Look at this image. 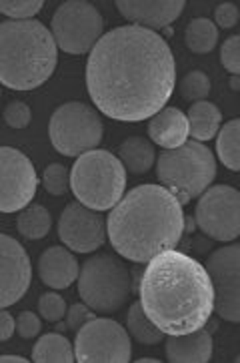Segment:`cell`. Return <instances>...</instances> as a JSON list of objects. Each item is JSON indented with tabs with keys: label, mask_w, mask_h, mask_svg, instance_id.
<instances>
[{
	"label": "cell",
	"mask_w": 240,
	"mask_h": 363,
	"mask_svg": "<svg viewBox=\"0 0 240 363\" xmlns=\"http://www.w3.org/2000/svg\"><path fill=\"white\" fill-rule=\"evenodd\" d=\"M176 86L168 43L142 26H118L98 38L86 62V89L106 117L138 123L164 108Z\"/></svg>",
	"instance_id": "1"
},
{
	"label": "cell",
	"mask_w": 240,
	"mask_h": 363,
	"mask_svg": "<svg viewBox=\"0 0 240 363\" xmlns=\"http://www.w3.org/2000/svg\"><path fill=\"white\" fill-rule=\"evenodd\" d=\"M138 303L164 335H184L210 321L215 291L200 261L166 249L150 259L142 273Z\"/></svg>",
	"instance_id": "2"
},
{
	"label": "cell",
	"mask_w": 240,
	"mask_h": 363,
	"mask_svg": "<svg viewBox=\"0 0 240 363\" xmlns=\"http://www.w3.org/2000/svg\"><path fill=\"white\" fill-rule=\"evenodd\" d=\"M183 233V205L162 185L130 189L106 219L110 245L135 263H149L162 251L176 247Z\"/></svg>",
	"instance_id": "3"
},
{
	"label": "cell",
	"mask_w": 240,
	"mask_h": 363,
	"mask_svg": "<svg viewBox=\"0 0 240 363\" xmlns=\"http://www.w3.org/2000/svg\"><path fill=\"white\" fill-rule=\"evenodd\" d=\"M58 47L38 21L0 23V84L12 91H33L57 69Z\"/></svg>",
	"instance_id": "4"
},
{
	"label": "cell",
	"mask_w": 240,
	"mask_h": 363,
	"mask_svg": "<svg viewBox=\"0 0 240 363\" xmlns=\"http://www.w3.org/2000/svg\"><path fill=\"white\" fill-rule=\"evenodd\" d=\"M74 197L92 211L113 209L126 189V169L110 151L92 149L76 157L70 171Z\"/></svg>",
	"instance_id": "5"
},
{
	"label": "cell",
	"mask_w": 240,
	"mask_h": 363,
	"mask_svg": "<svg viewBox=\"0 0 240 363\" xmlns=\"http://www.w3.org/2000/svg\"><path fill=\"white\" fill-rule=\"evenodd\" d=\"M156 175L181 205L196 199L217 177V159L202 143L186 141L176 149L160 152Z\"/></svg>",
	"instance_id": "6"
},
{
	"label": "cell",
	"mask_w": 240,
	"mask_h": 363,
	"mask_svg": "<svg viewBox=\"0 0 240 363\" xmlns=\"http://www.w3.org/2000/svg\"><path fill=\"white\" fill-rule=\"evenodd\" d=\"M76 281L84 305L98 313L118 311L128 301L132 289L128 269L110 255H96L84 261Z\"/></svg>",
	"instance_id": "7"
},
{
	"label": "cell",
	"mask_w": 240,
	"mask_h": 363,
	"mask_svg": "<svg viewBox=\"0 0 240 363\" xmlns=\"http://www.w3.org/2000/svg\"><path fill=\"white\" fill-rule=\"evenodd\" d=\"M103 121L92 106L72 101L60 105L50 117V143L64 157H80L103 141Z\"/></svg>",
	"instance_id": "8"
},
{
	"label": "cell",
	"mask_w": 240,
	"mask_h": 363,
	"mask_svg": "<svg viewBox=\"0 0 240 363\" xmlns=\"http://www.w3.org/2000/svg\"><path fill=\"white\" fill-rule=\"evenodd\" d=\"M50 28L60 50L69 55H86L103 36L104 21L91 2L69 0L57 9Z\"/></svg>",
	"instance_id": "9"
},
{
	"label": "cell",
	"mask_w": 240,
	"mask_h": 363,
	"mask_svg": "<svg viewBox=\"0 0 240 363\" xmlns=\"http://www.w3.org/2000/svg\"><path fill=\"white\" fill-rule=\"evenodd\" d=\"M132 347L128 331L106 317H92L74 337V362L79 363H126Z\"/></svg>",
	"instance_id": "10"
},
{
	"label": "cell",
	"mask_w": 240,
	"mask_h": 363,
	"mask_svg": "<svg viewBox=\"0 0 240 363\" xmlns=\"http://www.w3.org/2000/svg\"><path fill=\"white\" fill-rule=\"evenodd\" d=\"M198 229L215 241H234L240 235V193L230 185L206 189L195 211Z\"/></svg>",
	"instance_id": "11"
},
{
	"label": "cell",
	"mask_w": 240,
	"mask_h": 363,
	"mask_svg": "<svg viewBox=\"0 0 240 363\" xmlns=\"http://www.w3.org/2000/svg\"><path fill=\"white\" fill-rule=\"evenodd\" d=\"M215 291L212 311L220 319L239 323L240 321V245L217 249L205 265Z\"/></svg>",
	"instance_id": "12"
},
{
	"label": "cell",
	"mask_w": 240,
	"mask_h": 363,
	"mask_svg": "<svg viewBox=\"0 0 240 363\" xmlns=\"http://www.w3.org/2000/svg\"><path fill=\"white\" fill-rule=\"evenodd\" d=\"M38 189L33 161L14 147H0V213L23 211Z\"/></svg>",
	"instance_id": "13"
},
{
	"label": "cell",
	"mask_w": 240,
	"mask_h": 363,
	"mask_svg": "<svg viewBox=\"0 0 240 363\" xmlns=\"http://www.w3.org/2000/svg\"><path fill=\"white\" fill-rule=\"evenodd\" d=\"M58 237L76 253H92L106 241L103 217L82 203H70L58 219Z\"/></svg>",
	"instance_id": "14"
},
{
	"label": "cell",
	"mask_w": 240,
	"mask_h": 363,
	"mask_svg": "<svg viewBox=\"0 0 240 363\" xmlns=\"http://www.w3.org/2000/svg\"><path fill=\"white\" fill-rule=\"evenodd\" d=\"M33 267L24 247L0 233V309L21 301L30 287Z\"/></svg>",
	"instance_id": "15"
},
{
	"label": "cell",
	"mask_w": 240,
	"mask_h": 363,
	"mask_svg": "<svg viewBox=\"0 0 240 363\" xmlns=\"http://www.w3.org/2000/svg\"><path fill=\"white\" fill-rule=\"evenodd\" d=\"M184 6V0H116V9L128 23L149 30L166 28L183 14Z\"/></svg>",
	"instance_id": "16"
},
{
	"label": "cell",
	"mask_w": 240,
	"mask_h": 363,
	"mask_svg": "<svg viewBox=\"0 0 240 363\" xmlns=\"http://www.w3.org/2000/svg\"><path fill=\"white\" fill-rule=\"evenodd\" d=\"M79 261L64 247H48L38 259L40 281L52 289H67L79 277Z\"/></svg>",
	"instance_id": "17"
},
{
	"label": "cell",
	"mask_w": 240,
	"mask_h": 363,
	"mask_svg": "<svg viewBox=\"0 0 240 363\" xmlns=\"http://www.w3.org/2000/svg\"><path fill=\"white\" fill-rule=\"evenodd\" d=\"M149 137L162 149H176L188 141V118L183 111L166 106L150 117Z\"/></svg>",
	"instance_id": "18"
},
{
	"label": "cell",
	"mask_w": 240,
	"mask_h": 363,
	"mask_svg": "<svg viewBox=\"0 0 240 363\" xmlns=\"http://www.w3.org/2000/svg\"><path fill=\"white\" fill-rule=\"evenodd\" d=\"M212 357V335L196 329L184 335H171L166 340V359L172 363H206Z\"/></svg>",
	"instance_id": "19"
},
{
	"label": "cell",
	"mask_w": 240,
	"mask_h": 363,
	"mask_svg": "<svg viewBox=\"0 0 240 363\" xmlns=\"http://www.w3.org/2000/svg\"><path fill=\"white\" fill-rule=\"evenodd\" d=\"M186 118H188V135H193V139L198 143L215 139L222 123V115L218 106L208 101L193 103L186 113Z\"/></svg>",
	"instance_id": "20"
},
{
	"label": "cell",
	"mask_w": 240,
	"mask_h": 363,
	"mask_svg": "<svg viewBox=\"0 0 240 363\" xmlns=\"http://www.w3.org/2000/svg\"><path fill=\"white\" fill-rule=\"evenodd\" d=\"M120 163L128 173L132 175H144L149 173L150 167L154 164V147L144 137H130L126 139L120 149Z\"/></svg>",
	"instance_id": "21"
},
{
	"label": "cell",
	"mask_w": 240,
	"mask_h": 363,
	"mask_svg": "<svg viewBox=\"0 0 240 363\" xmlns=\"http://www.w3.org/2000/svg\"><path fill=\"white\" fill-rule=\"evenodd\" d=\"M33 362L36 363H72L74 350L62 333H46L33 350Z\"/></svg>",
	"instance_id": "22"
},
{
	"label": "cell",
	"mask_w": 240,
	"mask_h": 363,
	"mask_svg": "<svg viewBox=\"0 0 240 363\" xmlns=\"http://www.w3.org/2000/svg\"><path fill=\"white\" fill-rule=\"evenodd\" d=\"M126 328H128V333L142 345H156L164 341V333L144 315L138 301L130 305V311L126 315Z\"/></svg>",
	"instance_id": "23"
},
{
	"label": "cell",
	"mask_w": 240,
	"mask_h": 363,
	"mask_svg": "<svg viewBox=\"0 0 240 363\" xmlns=\"http://www.w3.org/2000/svg\"><path fill=\"white\" fill-rule=\"evenodd\" d=\"M184 38H186V47L190 48L193 52L206 55V52H210L212 48L217 47V24L208 21V18H195L186 26Z\"/></svg>",
	"instance_id": "24"
},
{
	"label": "cell",
	"mask_w": 240,
	"mask_h": 363,
	"mask_svg": "<svg viewBox=\"0 0 240 363\" xmlns=\"http://www.w3.org/2000/svg\"><path fill=\"white\" fill-rule=\"evenodd\" d=\"M218 135L217 152L218 159L224 163L230 171H240V151H239V135H240V118L229 121Z\"/></svg>",
	"instance_id": "25"
},
{
	"label": "cell",
	"mask_w": 240,
	"mask_h": 363,
	"mask_svg": "<svg viewBox=\"0 0 240 363\" xmlns=\"http://www.w3.org/2000/svg\"><path fill=\"white\" fill-rule=\"evenodd\" d=\"M50 213L46 211L42 205H28L16 219V227L23 237L36 241L42 239L50 231Z\"/></svg>",
	"instance_id": "26"
},
{
	"label": "cell",
	"mask_w": 240,
	"mask_h": 363,
	"mask_svg": "<svg viewBox=\"0 0 240 363\" xmlns=\"http://www.w3.org/2000/svg\"><path fill=\"white\" fill-rule=\"evenodd\" d=\"M178 91L183 94V99L190 101V103L205 101L208 93H210V79L202 71L188 72L178 84Z\"/></svg>",
	"instance_id": "27"
},
{
	"label": "cell",
	"mask_w": 240,
	"mask_h": 363,
	"mask_svg": "<svg viewBox=\"0 0 240 363\" xmlns=\"http://www.w3.org/2000/svg\"><path fill=\"white\" fill-rule=\"evenodd\" d=\"M42 6V0H0V12L11 16L12 21H33Z\"/></svg>",
	"instance_id": "28"
},
{
	"label": "cell",
	"mask_w": 240,
	"mask_h": 363,
	"mask_svg": "<svg viewBox=\"0 0 240 363\" xmlns=\"http://www.w3.org/2000/svg\"><path fill=\"white\" fill-rule=\"evenodd\" d=\"M42 185H45V189L50 195H57V197L64 195L70 187L69 169L60 163L48 164L45 169V173H42Z\"/></svg>",
	"instance_id": "29"
},
{
	"label": "cell",
	"mask_w": 240,
	"mask_h": 363,
	"mask_svg": "<svg viewBox=\"0 0 240 363\" xmlns=\"http://www.w3.org/2000/svg\"><path fill=\"white\" fill-rule=\"evenodd\" d=\"M38 311L40 315L45 317L46 321H60L62 317L67 315V303L58 293H45L38 299Z\"/></svg>",
	"instance_id": "30"
},
{
	"label": "cell",
	"mask_w": 240,
	"mask_h": 363,
	"mask_svg": "<svg viewBox=\"0 0 240 363\" xmlns=\"http://www.w3.org/2000/svg\"><path fill=\"white\" fill-rule=\"evenodd\" d=\"M4 123L11 127V129H26L30 125V118H33V113H30V106L26 103H21V101H12L6 105L4 113Z\"/></svg>",
	"instance_id": "31"
},
{
	"label": "cell",
	"mask_w": 240,
	"mask_h": 363,
	"mask_svg": "<svg viewBox=\"0 0 240 363\" xmlns=\"http://www.w3.org/2000/svg\"><path fill=\"white\" fill-rule=\"evenodd\" d=\"M220 62L232 77L240 74V36L234 35L224 40L220 48Z\"/></svg>",
	"instance_id": "32"
},
{
	"label": "cell",
	"mask_w": 240,
	"mask_h": 363,
	"mask_svg": "<svg viewBox=\"0 0 240 363\" xmlns=\"http://www.w3.org/2000/svg\"><path fill=\"white\" fill-rule=\"evenodd\" d=\"M40 319L38 315H35L33 311H23L18 319H16V331H18V335L24 337V340H33L36 337L38 333H40Z\"/></svg>",
	"instance_id": "33"
},
{
	"label": "cell",
	"mask_w": 240,
	"mask_h": 363,
	"mask_svg": "<svg viewBox=\"0 0 240 363\" xmlns=\"http://www.w3.org/2000/svg\"><path fill=\"white\" fill-rule=\"evenodd\" d=\"M94 315V311H91V307L88 305H80L74 303L70 307L69 311H67V328L69 329H79L82 328L86 321H91Z\"/></svg>",
	"instance_id": "34"
},
{
	"label": "cell",
	"mask_w": 240,
	"mask_h": 363,
	"mask_svg": "<svg viewBox=\"0 0 240 363\" xmlns=\"http://www.w3.org/2000/svg\"><path fill=\"white\" fill-rule=\"evenodd\" d=\"M215 21L220 28H232L239 23V9L232 2H222L215 11Z\"/></svg>",
	"instance_id": "35"
},
{
	"label": "cell",
	"mask_w": 240,
	"mask_h": 363,
	"mask_svg": "<svg viewBox=\"0 0 240 363\" xmlns=\"http://www.w3.org/2000/svg\"><path fill=\"white\" fill-rule=\"evenodd\" d=\"M16 329V321L8 311L0 309V341H8Z\"/></svg>",
	"instance_id": "36"
},
{
	"label": "cell",
	"mask_w": 240,
	"mask_h": 363,
	"mask_svg": "<svg viewBox=\"0 0 240 363\" xmlns=\"http://www.w3.org/2000/svg\"><path fill=\"white\" fill-rule=\"evenodd\" d=\"M23 355H0V363H26Z\"/></svg>",
	"instance_id": "37"
},
{
	"label": "cell",
	"mask_w": 240,
	"mask_h": 363,
	"mask_svg": "<svg viewBox=\"0 0 240 363\" xmlns=\"http://www.w3.org/2000/svg\"><path fill=\"white\" fill-rule=\"evenodd\" d=\"M195 227H196L195 219L184 215V233H193V231H195Z\"/></svg>",
	"instance_id": "38"
},
{
	"label": "cell",
	"mask_w": 240,
	"mask_h": 363,
	"mask_svg": "<svg viewBox=\"0 0 240 363\" xmlns=\"http://www.w3.org/2000/svg\"><path fill=\"white\" fill-rule=\"evenodd\" d=\"M230 89H232V91H240V79H239V77H232V79H230Z\"/></svg>",
	"instance_id": "39"
},
{
	"label": "cell",
	"mask_w": 240,
	"mask_h": 363,
	"mask_svg": "<svg viewBox=\"0 0 240 363\" xmlns=\"http://www.w3.org/2000/svg\"><path fill=\"white\" fill-rule=\"evenodd\" d=\"M137 363H159V359H154V357H142V359H137Z\"/></svg>",
	"instance_id": "40"
},
{
	"label": "cell",
	"mask_w": 240,
	"mask_h": 363,
	"mask_svg": "<svg viewBox=\"0 0 240 363\" xmlns=\"http://www.w3.org/2000/svg\"><path fill=\"white\" fill-rule=\"evenodd\" d=\"M64 329H69V328H64V323H58V325H57V331H58V333H62Z\"/></svg>",
	"instance_id": "41"
}]
</instances>
